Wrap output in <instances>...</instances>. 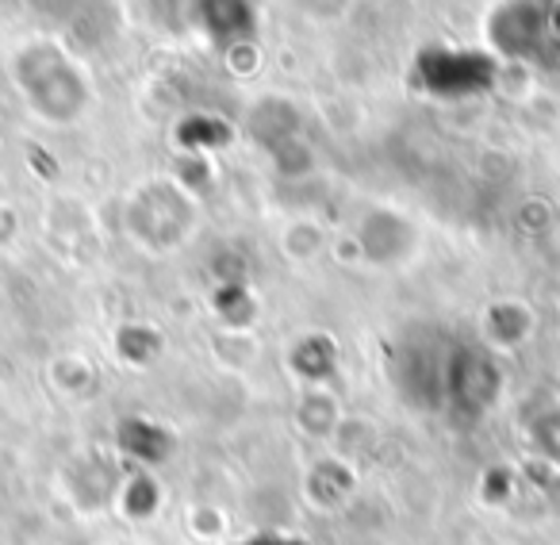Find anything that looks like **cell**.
Returning <instances> with one entry per match:
<instances>
[{"instance_id":"cell-1","label":"cell","mask_w":560,"mask_h":545,"mask_svg":"<svg viewBox=\"0 0 560 545\" xmlns=\"http://www.w3.org/2000/svg\"><path fill=\"white\" fill-rule=\"evenodd\" d=\"M20 96L47 124H78L93 104V81L85 66L55 39H32L12 58Z\"/></svg>"},{"instance_id":"cell-4","label":"cell","mask_w":560,"mask_h":545,"mask_svg":"<svg viewBox=\"0 0 560 545\" xmlns=\"http://www.w3.org/2000/svg\"><path fill=\"white\" fill-rule=\"evenodd\" d=\"M488 43L506 58L541 62L545 50L557 43L552 12L541 9V0H503L499 9H491Z\"/></svg>"},{"instance_id":"cell-2","label":"cell","mask_w":560,"mask_h":545,"mask_svg":"<svg viewBox=\"0 0 560 545\" xmlns=\"http://www.w3.org/2000/svg\"><path fill=\"white\" fill-rule=\"evenodd\" d=\"M192 200L170 181H150L127 204V227L150 250H173L192 234Z\"/></svg>"},{"instance_id":"cell-3","label":"cell","mask_w":560,"mask_h":545,"mask_svg":"<svg viewBox=\"0 0 560 545\" xmlns=\"http://www.w3.org/2000/svg\"><path fill=\"white\" fill-rule=\"evenodd\" d=\"M495 58L483 50H465V47H427L415 62V78L430 96H476L483 89L495 85Z\"/></svg>"},{"instance_id":"cell-6","label":"cell","mask_w":560,"mask_h":545,"mask_svg":"<svg viewBox=\"0 0 560 545\" xmlns=\"http://www.w3.org/2000/svg\"><path fill=\"white\" fill-rule=\"evenodd\" d=\"M81 0H27V9L43 20H55V24H66L70 16H78Z\"/></svg>"},{"instance_id":"cell-5","label":"cell","mask_w":560,"mask_h":545,"mask_svg":"<svg viewBox=\"0 0 560 545\" xmlns=\"http://www.w3.org/2000/svg\"><path fill=\"white\" fill-rule=\"evenodd\" d=\"M192 12L215 47H242L257 35V0H192Z\"/></svg>"},{"instance_id":"cell-7","label":"cell","mask_w":560,"mask_h":545,"mask_svg":"<svg viewBox=\"0 0 560 545\" xmlns=\"http://www.w3.org/2000/svg\"><path fill=\"white\" fill-rule=\"evenodd\" d=\"M307 16H338V12L350 4V0H296Z\"/></svg>"}]
</instances>
